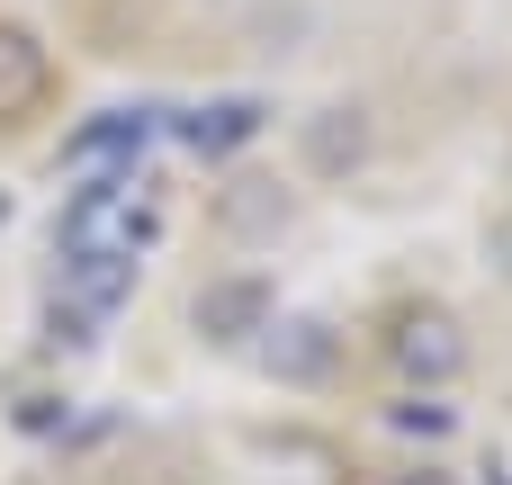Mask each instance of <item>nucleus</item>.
I'll return each mask as SVG.
<instances>
[{
  "label": "nucleus",
  "instance_id": "obj_12",
  "mask_svg": "<svg viewBox=\"0 0 512 485\" xmlns=\"http://www.w3.org/2000/svg\"><path fill=\"white\" fill-rule=\"evenodd\" d=\"M396 485H459V477H441V468H414V477H396Z\"/></svg>",
  "mask_w": 512,
  "mask_h": 485
},
{
  "label": "nucleus",
  "instance_id": "obj_3",
  "mask_svg": "<svg viewBox=\"0 0 512 485\" xmlns=\"http://www.w3.org/2000/svg\"><path fill=\"white\" fill-rule=\"evenodd\" d=\"M396 369H405V378H423V387L459 378V369H468L459 324H450V315H405V324H396Z\"/></svg>",
  "mask_w": 512,
  "mask_h": 485
},
{
  "label": "nucleus",
  "instance_id": "obj_4",
  "mask_svg": "<svg viewBox=\"0 0 512 485\" xmlns=\"http://www.w3.org/2000/svg\"><path fill=\"white\" fill-rule=\"evenodd\" d=\"M261 117H270L261 99H207V108H189V117H180V144L216 162V153H234V144H252V135H261Z\"/></svg>",
  "mask_w": 512,
  "mask_h": 485
},
{
  "label": "nucleus",
  "instance_id": "obj_10",
  "mask_svg": "<svg viewBox=\"0 0 512 485\" xmlns=\"http://www.w3.org/2000/svg\"><path fill=\"white\" fill-rule=\"evenodd\" d=\"M396 432H450V405L414 396V405H396Z\"/></svg>",
  "mask_w": 512,
  "mask_h": 485
},
{
  "label": "nucleus",
  "instance_id": "obj_2",
  "mask_svg": "<svg viewBox=\"0 0 512 485\" xmlns=\"http://www.w3.org/2000/svg\"><path fill=\"white\" fill-rule=\"evenodd\" d=\"M198 333H207V342H252V333H270V279H252V270L207 279V288H198Z\"/></svg>",
  "mask_w": 512,
  "mask_h": 485
},
{
  "label": "nucleus",
  "instance_id": "obj_5",
  "mask_svg": "<svg viewBox=\"0 0 512 485\" xmlns=\"http://www.w3.org/2000/svg\"><path fill=\"white\" fill-rule=\"evenodd\" d=\"M36 99H45V45H36L27 27H9V18H0V126H9V117H27Z\"/></svg>",
  "mask_w": 512,
  "mask_h": 485
},
{
  "label": "nucleus",
  "instance_id": "obj_11",
  "mask_svg": "<svg viewBox=\"0 0 512 485\" xmlns=\"http://www.w3.org/2000/svg\"><path fill=\"white\" fill-rule=\"evenodd\" d=\"M486 252H495V270L512 279V216H495V234H486Z\"/></svg>",
  "mask_w": 512,
  "mask_h": 485
},
{
  "label": "nucleus",
  "instance_id": "obj_6",
  "mask_svg": "<svg viewBox=\"0 0 512 485\" xmlns=\"http://www.w3.org/2000/svg\"><path fill=\"white\" fill-rule=\"evenodd\" d=\"M144 135H153V126H144L135 108H108V117H90V126L63 144V162H135V153H144Z\"/></svg>",
  "mask_w": 512,
  "mask_h": 485
},
{
  "label": "nucleus",
  "instance_id": "obj_9",
  "mask_svg": "<svg viewBox=\"0 0 512 485\" xmlns=\"http://www.w3.org/2000/svg\"><path fill=\"white\" fill-rule=\"evenodd\" d=\"M306 153H315V171H342V162H360V153H369V126H360V108H324V117L306 126Z\"/></svg>",
  "mask_w": 512,
  "mask_h": 485
},
{
  "label": "nucleus",
  "instance_id": "obj_8",
  "mask_svg": "<svg viewBox=\"0 0 512 485\" xmlns=\"http://www.w3.org/2000/svg\"><path fill=\"white\" fill-rule=\"evenodd\" d=\"M270 369H279V378H324V369H333V333L306 324V315H297V324H270Z\"/></svg>",
  "mask_w": 512,
  "mask_h": 485
},
{
  "label": "nucleus",
  "instance_id": "obj_7",
  "mask_svg": "<svg viewBox=\"0 0 512 485\" xmlns=\"http://www.w3.org/2000/svg\"><path fill=\"white\" fill-rule=\"evenodd\" d=\"M126 288H135V261H63V297H72V315H108Z\"/></svg>",
  "mask_w": 512,
  "mask_h": 485
},
{
  "label": "nucleus",
  "instance_id": "obj_1",
  "mask_svg": "<svg viewBox=\"0 0 512 485\" xmlns=\"http://www.w3.org/2000/svg\"><path fill=\"white\" fill-rule=\"evenodd\" d=\"M144 243H153V207L126 180H99L63 207V252L72 261H135Z\"/></svg>",
  "mask_w": 512,
  "mask_h": 485
}]
</instances>
